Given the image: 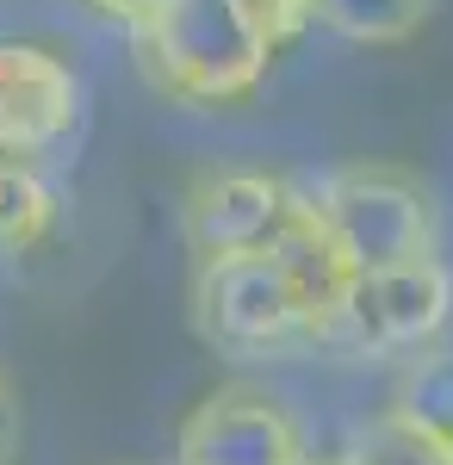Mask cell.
<instances>
[{"label":"cell","instance_id":"52a82bcc","mask_svg":"<svg viewBox=\"0 0 453 465\" xmlns=\"http://www.w3.org/2000/svg\"><path fill=\"white\" fill-rule=\"evenodd\" d=\"M81 118V74L25 37H0V155L37 162L56 143H69Z\"/></svg>","mask_w":453,"mask_h":465},{"label":"cell","instance_id":"7a4b0ae2","mask_svg":"<svg viewBox=\"0 0 453 465\" xmlns=\"http://www.w3.org/2000/svg\"><path fill=\"white\" fill-rule=\"evenodd\" d=\"M305 205L329 230V242L348 254L354 273H385L435 254V205L428 186L391 162H348L305 186Z\"/></svg>","mask_w":453,"mask_h":465},{"label":"cell","instance_id":"30bf717a","mask_svg":"<svg viewBox=\"0 0 453 465\" xmlns=\"http://www.w3.org/2000/svg\"><path fill=\"white\" fill-rule=\"evenodd\" d=\"M435 0H311V19L323 32L367 44V50H391V44H410L428 25Z\"/></svg>","mask_w":453,"mask_h":465},{"label":"cell","instance_id":"9a60e30c","mask_svg":"<svg viewBox=\"0 0 453 465\" xmlns=\"http://www.w3.org/2000/svg\"><path fill=\"white\" fill-rule=\"evenodd\" d=\"M311 465H336V460H317V453H311Z\"/></svg>","mask_w":453,"mask_h":465},{"label":"cell","instance_id":"3957f363","mask_svg":"<svg viewBox=\"0 0 453 465\" xmlns=\"http://www.w3.org/2000/svg\"><path fill=\"white\" fill-rule=\"evenodd\" d=\"M193 322L217 354L267 360L311 348V311L274 254H224L193 273Z\"/></svg>","mask_w":453,"mask_h":465},{"label":"cell","instance_id":"5b68a950","mask_svg":"<svg viewBox=\"0 0 453 465\" xmlns=\"http://www.w3.org/2000/svg\"><path fill=\"white\" fill-rule=\"evenodd\" d=\"M175 465H311V440L274 391L217 385L180 416Z\"/></svg>","mask_w":453,"mask_h":465},{"label":"cell","instance_id":"5bb4252c","mask_svg":"<svg viewBox=\"0 0 453 465\" xmlns=\"http://www.w3.org/2000/svg\"><path fill=\"white\" fill-rule=\"evenodd\" d=\"M19 440H25V422H19V397H13V379L0 372V465H19Z\"/></svg>","mask_w":453,"mask_h":465},{"label":"cell","instance_id":"7c38bea8","mask_svg":"<svg viewBox=\"0 0 453 465\" xmlns=\"http://www.w3.org/2000/svg\"><path fill=\"white\" fill-rule=\"evenodd\" d=\"M404 422H417L422 434L448 440L453 447V348H422L404 379H398V403H391Z\"/></svg>","mask_w":453,"mask_h":465},{"label":"cell","instance_id":"277c9868","mask_svg":"<svg viewBox=\"0 0 453 465\" xmlns=\"http://www.w3.org/2000/svg\"><path fill=\"white\" fill-rule=\"evenodd\" d=\"M453 317V273L441 254H422L385 273H354L348 298L323 322L317 354L385 360V354H422L441 341Z\"/></svg>","mask_w":453,"mask_h":465},{"label":"cell","instance_id":"6da1fadb","mask_svg":"<svg viewBox=\"0 0 453 465\" xmlns=\"http://www.w3.org/2000/svg\"><path fill=\"white\" fill-rule=\"evenodd\" d=\"M131 44L149 87L199 112L248 100L279 56L248 0H168L131 32Z\"/></svg>","mask_w":453,"mask_h":465},{"label":"cell","instance_id":"8fae6325","mask_svg":"<svg viewBox=\"0 0 453 465\" xmlns=\"http://www.w3.org/2000/svg\"><path fill=\"white\" fill-rule=\"evenodd\" d=\"M336 465H453V447L422 434L417 422H404L398 410H379L373 422H360L348 434V447L336 453Z\"/></svg>","mask_w":453,"mask_h":465},{"label":"cell","instance_id":"9c48e42d","mask_svg":"<svg viewBox=\"0 0 453 465\" xmlns=\"http://www.w3.org/2000/svg\"><path fill=\"white\" fill-rule=\"evenodd\" d=\"M56 186L44 180L37 162L0 155V254H32L56 230Z\"/></svg>","mask_w":453,"mask_h":465},{"label":"cell","instance_id":"8992f818","mask_svg":"<svg viewBox=\"0 0 453 465\" xmlns=\"http://www.w3.org/2000/svg\"><path fill=\"white\" fill-rule=\"evenodd\" d=\"M305 212V186L267 168H217L186 193V242L199 261L267 254Z\"/></svg>","mask_w":453,"mask_h":465},{"label":"cell","instance_id":"4fadbf2b","mask_svg":"<svg viewBox=\"0 0 453 465\" xmlns=\"http://www.w3.org/2000/svg\"><path fill=\"white\" fill-rule=\"evenodd\" d=\"M94 19H106V25H125V32H137L149 13H162L168 0H81Z\"/></svg>","mask_w":453,"mask_h":465},{"label":"cell","instance_id":"ba28073f","mask_svg":"<svg viewBox=\"0 0 453 465\" xmlns=\"http://www.w3.org/2000/svg\"><path fill=\"white\" fill-rule=\"evenodd\" d=\"M292 273V286H298V298H305V311H311V348H317V335H323V322L336 317V304L348 298L354 286V267H348V254L329 242V230L317 223V212L305 205V212L292 217V230L279 236L274 249H267Z\"/></svg>","mask_w":453,"mask_h":465}]
</instances>
